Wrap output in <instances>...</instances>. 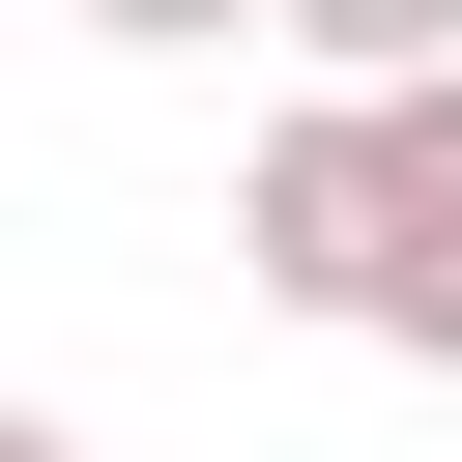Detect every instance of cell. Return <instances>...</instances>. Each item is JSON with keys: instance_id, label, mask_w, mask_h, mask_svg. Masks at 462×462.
Masks as SVG:
<instances>
[{"instance_id": "cell-4", "label": "cell", "mask_w": 462, "mask_h": 462, "mask_svg": "<svg viewBox=\"0 0 462 462\" xmlns=\"http://www.w3.org/2000/svg\"><path fill=\"white\" fill-rule=\"evenodd\" d=\"M116 58H202V29H289V0H87Z\"/></svg>"}, {"instance_id": "cell-5", "label": "cell", "mask_w": 462, "mask_h": 462, "mask_svg": "<svg viewBox=\"0 0 462 462\" xmlns=\"http://www.w3.org/2000/svg\"><path fill=\"white\" fill-rule=\"evenodd\" d=\"M0 462H87V433H0Z\"/></svg>"}, {"instance_id": "cell-2", "label": "cell", "mask_w": 462, "mask_h": 462, "mask_svg": "<svg viewBox=\"0 0 462 462\" xmlns=\"http://www.w3.org/2000/svg\"><path fill=\"white\" fill-rule=\"evenodd\" d=\"M375 116H404V289H375V346L462 375V87H375Z\"/></svg>"}, {"instance_id": "cell-1", "label": "cell", "mask_w": 462, "mask_h": 462, "mask_svg": "<svg viewBox=\"0 0 462 462\" xmlns=\"http://www.w3.org/2000/svg\"><path fill=\"white\" fill-rule=\"evenodd\" d=\"M231 260H260L289 318H346V346H375V289H404V116H375V87L260 116V173H231Z\"/></svg>"}, {"instance_id": "cell-3", "label": "cell", "mask_w": 462, "mask_h": 462, "mask_svg": "<svg viewBox=\"0 0 462 462\" xmlns=\"http://www.w3.org/2000/svg\"><path fill=\"white\" fill-rule=\"evenodd\" d=\"M318 87H462V0H289Z\"/></svg>"}]
</instances>
